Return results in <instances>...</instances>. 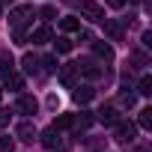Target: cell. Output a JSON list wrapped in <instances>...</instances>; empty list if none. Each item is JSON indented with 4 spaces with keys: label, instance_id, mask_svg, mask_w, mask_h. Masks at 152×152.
<instances>
[{
    "label": "cell",
    "instance_id": "6da1fadb",
    "mask_svg": "<svg viewBox=\"0 0 152 152\" xmlns=\"http://www.w3.org/2000/svg\"><path fill=\"white\" fill-rule=\"evenodd\" d=\"M33 6H15L12 12H9V24H12V30H24L30 21H33Z\"/></svg>",
    "mask_w": 152,
    "mask_h": 152
},
{
    "label": "cell",
    "instance_id": "7a4b0ae2",
    "mask_svg": "<svg viewBox=\"0 0 152 152\" xmlns=\"http://www.w3.org/2000/svg\"><path fill=\"white\" fill-rule=\"evenodd\" d=\"M78 78H81L78 63H66V66H60V84H63L66 90H75V87H78Z\"/></svg>",
    "mask_w": 152,
    "mask_h": 152
},
{
    "label": "cell",
    "instance_id": "3957f363",
    "mask_svg": "<svg viewBox=\"0 0 152 152\" xmlns=\"http://www.w3.org/2000/svg\"><path fill=\"white\" fill-rule=\"evenodd\" d=\"M15 137H18V140H24V143H33V140L39 137V131H36V125H33L30 119H24V122H18V125H15Z\"/></svg>",
    "mask_w": 152,
    "mask_h": 152
},
{
    "label": "cell",
    "instance_id": "277c9868",
    "mask_svg": "<svg viewBox=\"0 0 152 152\" xmlns=\"http://www.w3.org/2000/svg\"><path fill=\"white\" fill-rule=\"evenodd\" d=\"M81 12L93 21H104V6L96 3V0H81Z\"/></svg>",
    "mask_w": 152,
    "mask_h": 152
},
{
    "label": "cell",
    "instance_id": "5b68a950",
    "mask_svg": "<svg viewBox=\"0 0 152 152\" xmlns=\"http://www.w3.org/2000/svg\"><path fill=\"white\" fill-rule=\"evenodd\" d=\"M113 125H116V134H113V137H116L119 143H131V140H134V131H137V128H134L131 122H125V119H116Z\"/></svg>",
    "mask_w": 152,
    "mask_h": 152
},
{
    "label": "cell",
    "instance_id": "8992f818",
    "mask_svg": "<svg viewBox=\"0 0 152 152\" xmlns=\"http://www.w3.org/2000/svg\"><path fill=\"white\" fill-rule=\"evenodd\" d=\"M18 113H24V116H33L36 110H39V102L33 99V96H18Z\"/></svg>",
    "mask_w": 152,
    "mask_h": 152
},
{
    "label": "cell",
    "instance_id": "52a82bcc",
    "mask_svg": "<svg viewBox=\"0 0 152 152\" xmlns=\"http://www.w3.org/2000/svg\"><path fill=\"white\" fill-rule=\"evenodd\" d=\"M93 96H96V90H93V87H81V84L75 87V93H72V99L78 102V104H87Z\"/></svg>",
    "mask_w": 152,
    "mask_h": 152
},
{
    "label": "cell",
    "instance_id": "ba28073f",
    "mask_svg": "<svg viewBox=\"0 0 152 152\" xmlns=\"http://www.w3.org/2000/svg\"><path fill=\"white\" fill-rule=\"evenodd\" d=\"M48 39H51V27H48V24H42V27H36V30L30 33V42H33V45H45Z\"/></svg>",
    "mask_w": 152,
    "mask_h": 152
},
{
    "label": "cell",
    "instance_id": "9c48e42d",
    "mask_svg": "<svg viewBox=\"0 0 152 152\" xmlns=\"http://www.w3.org/2000/svg\"><path fill=\"white\" fill-rule=\"evenodd\" d=\"M78 72L87 75V78H99V75H102V69H99L93 60H81V63H78Z\"/></svg>",
    "mask_w": 152,
    "mask_h": 152
},
{
    "label": "cell",
    "instance_id": "30bf717a",
    "mask_svg": "<svg viewBox=\"0 0 152 152\" xmlns=\"http://www.w3.org/2000/svg\"><path fill=\"white\" fill-rule=\"evenodd\" d=\"M42 146H45V149H54V146H60V131H57L54 125H51V128L42 134Z\"/></svg>",
    "mask_w": 152,
    "mask_h": 152
},
{
    "label": "cell",
    "instance_id": "8fae6325",
    "mask_svg": "<svg viewBox=\"0 0 152 152\" xmlns=\"http://www.w3.org/2000/svg\"><path fill=\"white\" fill-rule=\"evenodd\" d=\"M99 119H102V122H107V125H113V122L119 119V113H116V107H113V104H104V107L99 110Z\"/></svg>",
    "mask_w": 152,
    "mask_h": 152
},
{
    "label": "cell",
    "instance_id": "7c38bea8",
    "mask_svg": "<svg viewBox=\"0 0 152 152\" xmlns=\"http://www.w3.org/2000/svg\"><path fill=\"white\" fill-rule=\"evenodd\" d=\"M104 33H107L113 42H119V39H122V27H119L116 21H107V18H104Z\"/></svg>",
    "mask_w": 152,
    "mask_h": 152
},
{
    "label": "cell",
    "instance_id": "4fadbf2b",
    "mask_svg": "<svg viewBox=\"0 0 152 152\" xmlns=\"http://www.w3.org/2000/svg\"><path fill=\"white\" fill-rule=\"evenodd\" d=\"M21 66H24V72H27V75H36V69H39V57H33V54H24Z\"/></svg>",
    "mask_w": 152,
    "mask_h": 152
},
{
    "label": "cell",
    "instance_id": "5bb4252c",
    "mask_svg": "<svg viewBox=\"0 0 152 152\" xmlns=\"http://www.w3.org/2000/svg\"><path fill=\"white\" fill-rule=\"evenodd\" d=\"M3 81H6V90H21V87H24V78H21V75H15V72L6 75Z\"/></svg>",
    "mask_w": 152,
    "mask_h": 152
},
{
    "label": "cell",
    "instance_id": "9a60e30c",
    "mask_svg": "<svg viewBox=\"0 0 152 152\" xmlns=\"http://www.w3.org/2000/svg\"><path fill=\"white\" fill-rule=\"evenodd\" d=\"M60 27H63L66 33H75V30H81V21H78V18H60Z\"/></svg>",
    "mask_w": 152,
    "mask_h": 152
},
{
    "label": "cell",
    "instance_id": "2e32d148",
    "mask_svg": "<svg viewBox=\"0 0 152 152\" xmlns=\"http://www.w3.org/2000/svg\"><path fill=\"white\" fill-rule=\"evenodd\" d=\"M137 93H140V96H152V78H149V75H143V78H140Z\"/></svg>",
    "mask_w": 152,
    "mask_h": 152
},
{
    "label": "cell",
    "instance_id": "e0dca14e",
    "mask_svg": "<svg viewBox=\"0 0 152 152\" xmlns=\"http://www.w3.org/2000/svg\"><path fill=\"white\" fill-rule=\"evenodd\" d=\"M96 54H99L102 60H110V57H113V48L104 45V42H96Z\"/></svg>",
    "mask_w": 152,
    "mask_h": 152
},
{
    "label": "cell",
    "instance_id": "ac0fdd59",
    "mask_svg": "<svg viewBox=\"0 0 152 152\" xmlns=\"http://www.w3.org/2000/svg\"><path fill=\"white\" fill-rule=\"evenodd\" d=\"M140 128H146V131L152 128V107H143L140 110Z\"/></svg>",
    "mask_w": 152,
    "mask_h": 152
},
{
    "label": "cell",
    "instance_id": "d6986e66",
    "mask_svg": "<svg viewBox=\"0 0 152 152\" xmlns=\"http://www.w3.org/2000/svg\"><path fill=\"white\" fill-rule=\"evenodd\" d=\"M54 128H57V131H66V128H72V116H69V113H63V116H57V122H54Z\"/></svg>",
    "mask_w": 152,
    "mask_h": 152
},
{
    "label": "cell",
    "instance_id": "ffe728a7",
    "mask_svg": "<svg viewBox=\"0 0 152 152\" xmlns=\"http://www.w3.org/2000/svg\"><path fill=\"white\" fill-rule=\"evenodd\" d=\"M12 75V57H0V78Z\"/></svg>",
    "mask_w": 152,
    "mask_h": 152
},
{
    "label": "cell",
    "instance_id": "44dd1931",
    "mask_svg": "<svg viewBox=\"0 0 152 152\" xmlns=\"http://www.w3.org/2000/svg\"><path fill=\"white\" fill-rule=\"evenodd\" d=\"M0 152H15V140L6 137V134H0Z\"/></svg>",
    "mask_w": 152,
    "mask_h": 152
},
{
    "label": "cell",
    "instance_id": "7402d4cb",
    "mask_svg": "<svg viewBox=\"0 0 152 152\" xmlns=\"http://www.w3.org/2000/svg\"><path fill=\"white\" fill-rule=\"evenodd\" d=\"M39 63L45 66V72H57V57H42Z\"/></svg>",
    "mask_w": 152,
    "mask_h": 152
},
{
    "label": "cell",
    "instance_id": "603a6c76",
    "mask_svg": "<svg viewBox=\"0 0 152 152\" xmlns=\"http://www.w3.org/2000/svg\"><path fill=\"white\" fill-rule=\"evenodd\" d=\"M39 15H42L45 21H54V18H57V9H54V6H42V12H39Z\"/></svg>",
    "mask_w": 152,
    "mask_h": 152
},
{
    "label": "cell",
    "instance_id": "cb8c5ba5",
    "mask_svg": "<svg viewBox=\"0 0 152 152\" xmlns=\"http://www.w3.org/2000/svg\"><path fill=\"white\" fill-rule=\"evenodd\" d=\"M57 51H60V54H69V51H72V42H69V39H57Z\"/></svg>",
    "mask_w": 152,
    "mask_h": 152
},
{
    "label": "cell",
    "instance_id": "d4e9b609",
    "mask_svg": "<svg viewBox=\"0 0 152 152\" xmlns=\"http://www.w3.org/2000/svg\"><path fill=\"white\" fill-rule=\"evenodd\" d=\"M9 119H12V113H9L6 107H0V128H3V125H9Z\"/></svg>",
    "mask_w": 152,
    "mask_h": 152
},
{
    "label": "cell",
    "instance_id": "484cf974",
    "mask_svg": "<svg viewBox=\"0 0 152 152\" xmlns=\"http://www.w3.org/2000/svg\"><path fill=\"white\" fill-rule=\"evenodd\" d=\"M107 3H110V6H116V9H119V6H122V3H125V0H107Z\"/></svg>",
    "mask_w": 152,
    "mask_h": 152
},
{
    "label": "cell",
    "instance_id": "4316f807",
    "mask_svg": "<svg viewBox=\"0 0 152 152\" xmlns=\"http://www.w3.org/2000/svg\"><path fill=\"white\" fill-rule=\"evenodd\" d=\"M134 152H149V146H137V149H134Z\"/></svg>",
    "mask_w": 152,
    "mask_h": 152
},
{
    "label": "cell",
    "instance_id": "83f0119b",
    "mask_svg": "<svg viewBox=\"0 0 152 152\" xmlns=\"http://www.w3.org/2000/svg\"><path fill=\"white\" fill-rule=\"evenodd\" d=\"M0 99H3V90H0Z\"/></svg>",
    "mask_w": 152,
    "mask_h": 152
},
{
    "label": "cell",
    "instance_id": "f1b7e54d",
    "mask_svg": "<svg viewBox=\"0 0 152 152\" xmlns=\"http://www.w3.org/2000/svg\"><path fill=\"white\" fill-rule=\"evenodd\" d=\"M0 12H3V9H0Z\"/></svg>",
    "mask_w": 152,
    "mask_h": 152
}]
</instances>
